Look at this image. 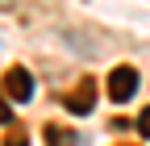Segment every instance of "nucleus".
Here are the masks:
<instances>
[{"mask_svg":"<svg viewBox=\"0 0 150 146\" xmlns=\"http://www.w3.org/2000/svg\"><path fill=\"white\" fill-rule=\"evenodd\" d=\"M134 92H138V71H134V67H112V71H108V100L125 104Z\"/></svg>","mask_w":150,"mask_h":146,"instance_id":"nucleus-1","label":"nucleus"},{"mask_svg":"<svg viewBox=\"0 0 150 146\" xmlns=\"http://www.w3.org/2000/svg\"><path fill=\"white\" fill-rule=\"evenodd\" d=\"M4 92L13 100H29L33 96V75L25 67H8V75H4Z\"/></svg>","mask_w":150,"mask_h":146,"instance_id":"nucleus-2","label":"nucleus"},{"mask_svg":"<svg viewBox=\"0 0 150 146\" xmlns=\"http://www.w3.org/2000/svg\"><path fill=\"white\" fill-rule=\"evenodd\" d=\"M92 104H96V84H92V79H83V84L67 96V108H71L75 117H83V113H92Z\"/></svg>","mask_w":150,"mask_h":146,"instance_id":"nucleus-3","label":"nucleus"},{"mask_svg":"<svg viewBox=\"0 0 150 146\" xmlns=\"http://www.w3.org/2000/svg\"><path fill=\"white\" fill-rule=\"evenodd\" d=\"M46 142H50V146H75V134H71V130H59V125H50V130H46Z\"/></svg>","mask_w":150,"mask_h":146,"instance_id":"nucleus-4","label":"nucleus"},{"mask_svg":"<svg viewBox=\"0 0 150 146\" xmlns=\"http://www.w3.org/2000/svg\"><path fill=\"white\" fill-rule=\"evenodd\" d=\"M4 146H29V134L21 130V125H8V134H4Z\"/></svg>","mask_w":150,"mask_h":146,"instance_id":"nucleus-5","label":"nucleus"},{"mask_svg":"<svg viewBox=\"0 0 150 146\" xmlns=\"http://www.w3.org/2000/svg\"><path fill=\"white\" fill-rule=\"evenodd\" d=\"M138 134H142V138H150V104L142 108V117H138Z\"/></svg>","mask_w":150,"mask_h":146,"instance_id":"nucleus-6","label":"nucleus"},{"mask_svg":"<svg viewBox=\"0 0 150 146\" xmlns=\"http://www.w3.org/2000/svg\"><path fill=\"white\" fill-rule=\"evenodd\" d=\"M8 121H13V113H8V100L0 96V125H8Z\"/></svg>","mask_w":150,"mask_h":146,"instance_id":"nucleus-7","label":"nucleus"}]
</instances>
